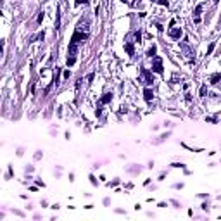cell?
<instances>
[{
  "label": "cell",
  "mask_w": 221,
  "mask_h": 221,
  "mask_svg": "<svg viewBox=\"0 0 221 221\" xmlns=\"http://www.w3.org/2000/svg\"><path fill=\"white\" fill-rule=\"evenodd\" d=\"M90 36V21L88 19H80L73 36H71V41H69V48H67V66H73L76 62V54H78V47L83 40H88Z\"/></svg>",
  "instance_id": "6da1fadb"
},
{
  "label": "cell",
  "mask_w": 221,
  "mask_h": 221,
  "mask_svg": "<svg viewBox=\"0 0 221 221\" xmlns=\"http://www.w3.org/2000/svg\"><path fill=\"white\" fill-rule=\"evenodd\" d=\"M152 71L157 73V74H163V59L159 55L154 57V64H152Z\"/></svg>",
  "instance_id": "7a4b0ae2"
},
{
  "label": "cell",
  "mask_w": 221,
  "mask_h": 221,
  "mask_svg": "<svg viewBox=\"0 0 221 221\" xmlns=\"http://www.w3.org/2000/svg\"><path fill=\"white\" fill-rule=\"evenodd\" d=\"M142 76L145 78V85H152L154 83V78H152V73L149 71V69H145V67H142Z\"/></svg>",
  "instance_id": "3957f363"
},
{
  "label": "cell",
  "mask_w": 221,
  "mask_h": 221,
  "mask_svg": "<svg viewBox=\"0 0 221 221\" xmlns=\"http://www.w3.org/2000/svg\"><path fill=\"white\" fill-rule=\"evenodd\" d=\"M168 35H169L173 40H180V36L183 35V31H182V28H171V29L168 31Z\"/></svg>",
  "instance_id": "277c9868"
},
{
  "label": "cell",
  "mask_w": 221,
  "mask_h": 221,
  "mask_svg": "<svg viewBox=\"0 0 221 221\" xmlns=\"http://www.w3.org/2000/svg\"><path fill=\"white\" fill-rule=\"evenodd\" d=\"M143 99H145V102H152V99H154V92H152V88H143Z\"/></svg>",
  "instance_id": "5b68a950"
},
{
  "label": "cell",
  "mask_w": 221,
  "mask_h": 221,
  "mask_svg": "<svg viewBox=\"0 0 221 221\" xmlns=\"http://www.w3.org/2000/svg\"><path fill=\"white\" fill-rule=\"evenodd\" d=\"M201 12H202V5H197L195 10H194V22H195V24L201 22Z\"/></svg>",
  "instance_id": "8992f818"
},
{
  "label": "cell",
  "mask_w": 221,
  "mask_h": 221,
  "mask_svg": "<svg viewBox=\"0 0 221 221\" xmlns=\"http://www.w3.org/2000/svg\"><path fill=\"white\" fill-rule=\"evenodd\" d=\"M124 50L128 52V55H135V47H133L131 41H126L124 43Z\"/></svg>",
  "instance_id": "52a82bcc"
},
{
  "label": "cell",
  "mask_w": 221,
  "mask_h": 221,
  "mask_svg": "<svg viewBox=\"0 0 221 221\" xmlns=\"http://www.w3.org/2000/svg\"><path fill=\"white\" fill-rule=\"evenodd\" d=\"M111 100H112V93H104V97L99 100V104H100V105H102V104H109Z\"/></svg>",
  "instance_id": "ba28073f"
},
{
  "label": "cell",
  "mask_w": 221,
  "mask_h": 221,
  "mask_svg": "<svg viewBox=\"0 0 221 221\" xmlns=\"http://www.w3.org/2000/svg\"><path fill=\"white\" fill-rule=\"evenodd\" d=\"M220 81H221V73H214L211 76V85H218Z\"/></svg>",
  "instance_id": "9c48e42d"
},
{
  "label": "cell",
  "mask_w": 221,
  "mask_h": 221,
  "mask_svg": "<svg viewBox=\"0 0 221 221\" xmlns=\"http://www.w3.org/2000/svg\"><path fill=\"white\" fill-rule=\"evenodd\" d=\"M156 52H157V47H156V45H152V47H150V48L147 50V55H149V57L152 59V57H156Z\"/></svg>",
  "instance_id": "30bf717a"
},
{
  "label": "cell",
  "mask_w": 221,
  "mask_h": 221,
  "mask_svg": "<svg viewBox=\"0 0 221 221\" xmlns=\"http://www.w3.org/2000/svg\"><path fill=\"white\" fill-rule=\"evenodd\" d=\"M140 41H142V33L135 31V43H140Z\"/></svg>",
  "instance_id": "8fae6325"
},
{
  "label": "cell",
  "mask_w": 221,
  "mask_h": 221,
  "mask_svg": "<svg viewBox=\"0 0 221 221\" xmlns=\"http://www.w3.org/2000/svg\"><path fill=\"white\" fill-rule=\"evenodd\" d=\"M206 92H207V86L202 85V86H201V97H206Z\"/></svg>",
  "instance_id": "7c38bea8"
},
{
  "label": "cell",
  "mask_w": 221,
  "mask_h": 221,
  "mask_svg": "<svg viewBox=\"0 0 221 221\" xmlns=\"http://www.w3.org/2000/svg\"><path fill=\"white\" fill-rule=\"evenodd\" d=\"M214 47H216V43H214V41H213V43H211V45H209V48H207V55H211V52H213V50H214Z\"/></svg>",
  "instance_id": "4fadbf2b"
},
{
  "label": "cell",
  "mask_w": 221,
  "mask_h": 221,
  "mask_svg": "<svg viewBox=\"0 0 221 221\" xmlns=\"http://www.w3.org/2000/svg\"><path fill=\"white\" fill-rule=\"evenodd\" d=\"M88 178H90V183H92L93 187H97V180H95V176H93V175H90Z\"/></svg>",
  "instance_id": "5bb4252c"
},
{
  "label": "cell",
  "mask_w": 221,
  "mask_h": 221,
  "mask_svg": "<svg viewBox=\"0 0 221 221\" xmlns=\"http://www.w3.org/2000/svg\"><path fill=\"white\" fill-rule=\"evenodd\" d=\"M171 168H185V164H182V163H173Z\"/></svg>",
  "instance_id": "9a60e30c"
},
{
  "label": "cell",
  "mask_w": 221,
  "mask_h": 221,
  "mask_svg": "<svg viewBox=\"0 0 221 221\" xmlns=\"http://www.w3.org/2000/svg\"><path fill=\"white\" fill-rule=\"evenodd\" d=\"M88 2H90V0H74V3H76V5H81V3H88Z\"/></svg>",
  "instance_id": "2e32d148"
},
{
  "label": "cell",
  "mask_w": 221,
  "mask_h": 221,
  "mask_svg": "<svg viewBox=\"0 0 221 221\" xmlns=\"http://www.w3.org/2000/svg\"><path fill=\"white\" fill-rule=\"evenodd\" d=\"M168 137H169V133H164V135H161V137H159V142H163V140H166Z\"/></svg>",
  "instance_id": "e0dca14e"
},
{
  "label": "cell",
  "mask_w": 221,
  "mask_h": 221,
  "mask_svg": "<svg viewBox=\"0 0 221 221\" xmlns=\"http://www.w3.org/2000/svg\"><path fill=\"white\" fill-rule=\"evenodd\" d=\"M69 76H71V71H69V69H66V71H64V78H66V80H67V78H69Z\"/></svg>",
  "instance_id": "ac0fdd59"
},
{
  "label": "cell",
  "mask_w": 221,
  "mask_h": 221,
  "mask_svg": "<svg viewBox=\"0 0 221 221\" xmlns=\"http://www.w3.org/2000/svg\"><path fill=\"white\" fill-rule=\"evenodd\" d=\"M157 2H159V3H161V5H166V7H168V5H169V2H168V0H157Z\"/></svg>",
  "instance_id": "d6986e66"
},
{
  "label": "cell",
  "mask_w": 221,
  "mask_h": 221,
  "mask_svg": "<svg viewBox=\"0 0 221 221\" xmlns=\"http://www.w3.org/2000/svg\"><path fill=\"white\" fill-rule=\"evenodd\" d=\"M118 183H119V180H114V182H112V183H109V187H116V185H118Z\"/></svg>",
  "instance_id": "ffe728a7"
},
{
  "label": "cell",
  "mask_w": 221,
  "mask_h": 221,
  "mask_svg": "<svg viewBox=\"0 0 221 221\" xmlns=\"http://www.w3.org/2000/svg\"><path fill=\"white\" fill-rule=\"evenodd\" d=\"M43 21V12H40V16H38V22H41Z\"/></svg>",
  "instance_id": "44dd1931"
},
{
  "label": "cell",
  "mask_w": 221,
  "mask_h": 221,
  "mask_svg": "<svg viewBox=\"0 0 221 221\" xmlns=\"http://www.w3.org/2000/svg\"><path fill=\"white\" fill-rule=\"evenodd\" d=\"M121 2H128V0H121Z\"/></svg>",
  "instance_id": "7402d4cb"
}]
</instances>
